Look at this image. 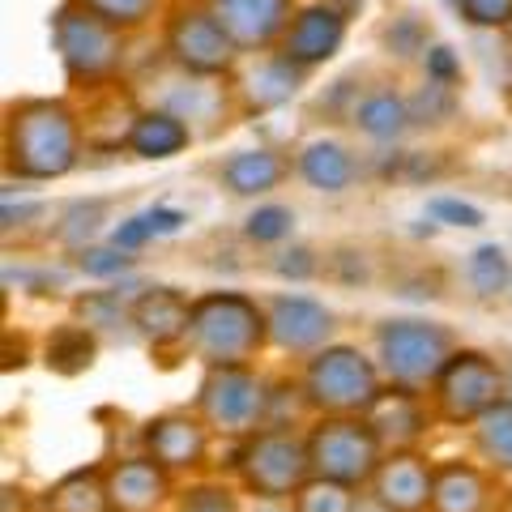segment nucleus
Segmentation results:
<instances>
[{"instance_id":"obj_27","label":"nucleus","mask_w":512,"mask_h":512,"mask_svg":"<svg viewBox=\"0 0 512 512\" xmlns=\"http://www.w3.org/2000/svg\"><path fill=\"white\" fill-rule=\"evenodd\" d=\"M43 512H111L107 504V466H82L60 474L39 500Z\"/></svg>"},{"instance_id":"obj_7","label":"nucleus","mask_w":512,"mask_h":512,"mask_svg":"<svg viewBox=\"0 0 512 512\" xmlns=\"http://www.w3.org/2000/svg\"><path fill=\"white\" fill-rule=\"evenodd\" d=\"M274 384L252 367H205L192 410L205 419L214 436L248 440L261 427H269V410H274Z\"/></svg>"},{"instance_id":"obj_33","label":"nucleus","mask_w":512,"mask_h":512,"mask_svg":"<svg viewBox=\"0 0 512 512\" xmlns=\"http://www.w3.org/2000/svg\"><path fill=\"white\" fill-rule=\"evenodd\" d=\"M171 512H244L239 504V491L231 483H218V478H197L184 491H175Z\"/></svg>"},{"instance_id":"obj_16","label":"nucleus","mask_w":512,"mask_h":512,"mask_svg":"<svg viewBox=\"0 0 512 512\" xmlns=\"http://www.w3.org/2000/svg\"><path fill=\"white\" fill-rule=\"evenodd\" d=\"M214 9V18L227 26V35L239 43V52H269L286 35V26L295 18V0H205Z\"/></svg>"},{"instance_id":"obj_9","label":"nucleus","mask_w":512,"mask_h":512,"mask_svg":"<svg viewBox=\"0 0 512 512\" xmlns=\"http://www.w3.org/2000/svg\"><path fill=\"white\" fill-rule=\"evenodd\" d=\"M303 436H308L312 474L346 483L355 491H367L380 461L389 457V448L376 436V427L367 423V414H320Z\"/></svg>"},{"instance_id":"obj_32","label":"nucleus","mask_w":512,"mask_h":512,"mask_svg":"<svg viewBox=\"0 0 512 512\" xmlns=\"http://www.w3.org/2000/svg\"><path fill=\"white\" fill-rule=\"evenodd\" d=\"M295 231V210L291 205H278V201H265L244 218V239L256 248H278L286 244Z\"/></svg>"},{"instance_id":"obj_23","label":"nucleus","mask_w":512,"mask_h":512,"mask_svg":"<svg viewBox=\"0 0 512 512\" xmlns=\"http://www.w3.org/2000/svg\"><path fill=\"white\" fill-rule=\"evenodd\" d=\"M291 163L269 150V146H248V150H235L218 163V184L231 192V197H269L282 180Z\"/></svg>"},{"instance_id":"obj_31","label":"nucleus","mask_w":512,"mask_h":512,"mask_svg":"<svg viewBox=\"0 0 512 512\" xmlns=\"http://www.w3.org/2000/svg\"><path fill=\"white\" fill-rule=\"evenodd\" d=\"M107 214H111V201H103V197L73 201L69 210L60 214V222H56V239H60V244L69 248L73 256H77V252H86V248L94 244V235L103 231Z\"/></svg>"},{"instance_id":"obj_18","label":"nucleus","mask_w":512,"mask_h":512,"mask_svg":"<svg viewBox=\"0 0 512 512\" xmlns=\"http://www.w3.org/2000/svg\"><path fill=\"white\" fill-rule=\"evenodd\" d=\"M188 316L192 299L175 286H141L133 299V333L154 350H171L188 342Z\"/></svg>"},{"instance_id":"obj_5","label":"nucleus","mask_w":512,"mask_h":512,"mask_svg":"<svg viewBox=\"0 0 512 512\" xmlns=\"http://www.w3.org/2000/svg\"><path fill=\"white\" fill-rule=\"evenodd\" d=\"M380 393V363L350 342H333L316 350L312 359H303L299 397L312 410V419H320V414H367L380 402Z\"/></svg>"},{"instance_id":"obj_29","label":"nucleus","mask_w":512,"mask_h":512,"mask_svg":"<svg viewBox=\"0 0 512 512\" xmlns=\"http://www.w3.org/2000/svg\"><path fill=\"white\" fill-rule=\"evenodd\" d=\"M470 448H474V461H483L491 474L512 478V402L508 397L470 427Z\"/></svg>"},{"instance_id":"obj_44","label":"nucleus","mask_w":512,"mask_h":512,"mask_svg":"<svg viewBox=\"0 0 512 512\" xmlns=\"http://www.w3.org/2000/svg\"><path fill=\"white\" fill-rule=\"evenodd\" d=\"M146 214H150V222H154L158 239H163V235H175V231H184V227H188V214H184V210H175V205H146Z\"/></svg>"},{"instance_id":"obj_24","label":"nucleus","mask_w":512,"mask_h":512,"mask_svg":"<svg viewBox=\"0 0 512 512\" xmlns=\"http://www.w3.org/2000/svg\"><path fill=\"white\" fill-rule=\"evenodd\" d=\"M350 124H355L367 141H376V146H393V141H402L414 128L410 99L393 86L355 94V103H350Z\"/></svg>"},{"instance_id":"obj_17","label":"nucleus","mask_w":512,"mask_h":512,"mask_svg":"<svg viewBox=\"0 0 512 512\" xmlns=\"http://www.w3.org/2000/svg\"><path fill=\"white\" fill-rule=\"evenodd\" d=\"M303 86H308V69H299V64L286 60L282 52H265L235 77V99L244 111L261 116V111L286 107Z\"/></svg>"},{"instance_id":"obj_34","label":"nucleus","mask_w":512,"mask_h":512,"mask_svg":"<svg viewBox=\"0 0 512 512\" xmlns=\"http://www.w3.org/2000/svg\"><path fill=\"white\" fill-rule=\"evenodd\" d=\"M359 500L363 495L355 487L333 483V478H312L286 508L291 512H359Z\"/></svg>"},{"instance_id":"obj_14","label":"nucleus","mask_w":512,"mask_h":512,"mask_svg":"<svg viewBox=\"0 0 512 512\" xmlns=\"http://www.w3.org/2000/svg\"><path fill=\"white\" fill-rule=\"evenodd\" d=\"M107 504L111 512H171L175 478L146 453L107 461Z\"/></svg>"},{"instance_id":"obj_6","label":"nucleus","mask_w":512,"mask_h":512,"mask_svg":"<svg viewBox=\"0 0 512 512\" xmlns=\"http://www.w3.org/2000/svg\"><path fill=\"white\" fill-rule=\"evenodd\" d=\"M52 43L60 56V69L77 90L111 86L124 64V30L103 22L99 13L82 9L77 0H60L52 13Z\"/></svg>"},{"instance_id":"obj_42","label":"nucleus","mask_w":512,"mask_h":512,"mask_svg":"<svg viewBox=\"0 0 512 512\" xmlns=\"http://www.w3.org/2000/svg\"><path fill=\"white\" fill-rule=\"evenodd\" d=\"M154 239H158V231H154V222H150L146 210L120 218V222H116V231H111V244L124 248V252H141L146 244H154Z\"/></svg>"},{"instance_id":"obj_26","label":"nucleus","mask_w":512,"mask_h":512,"mask_svg":"<svg viewBox=\"0 0 512 512\" xmlns=\"http://www.w3.org/2000/svg\"><path fill=\"white\" fill-rule=\"evenodd\" d=\"M192 128L175 116L167 107H146L141 111V120L133 128V137H128V150L137 158H146V163H167V158L184 154L192 146Z\"/></svg>"},{"instance_id":"obj_19","label":"nucleus","mask_w":512,"mask_h":512,"mask_svg":"<svg viewBox=\"0 0 512 512\" xmlns=\"http://www.w3.org/2000/svg\"><path fill=\"white\" fill-rule=\"evenodd\" d=\"M495 504H500V491L483 461H436L431 512H495Z\"/></svg>"},{"instance_id":"obj_41","label":"nucleus","mask_w":512,"mask_h":512,"mask_svg":"<svg viewBox=\"0 0 512 512\" xmlns=\"http://www.w3.org/2000/svg\"><path fill=\"white\" fill-rule=\"evenodd\" d=\"M427 214L431 222H444V227H483V210L461 197H431Z\"/></svg>"},{"instance_id":"obj_25","label":"nucleus","mask_w":512,"mask_h":512,"mask_svg":"<svg viewBox=\"0 0 512 512\" xmlns=\"http://www.w3.org/2000/svg\"><path fill=\"white\" fill-rule=\"evenodd\" d=\"M154 107L175 111V116L192 128V137L201 133L197 120H210L214 133L227 124V120H222V116H227V90H222L218 77H188V73H180V86L163 90V99H158Z\"/></svg>"},{"instance_id":"obj_21","label":"nucleus","mask_w":512,"mask_h":512,"mask_svg":"<svg viewBox=\"0 0 512 512\" xmlns=\"http://www.w3.org/2000/svg\"><path fill=\"white\" fill-rule=\"evenodd\" d=\"M295 175L312 192L342 197V192H350L355 180H359V158L338 137H312V141H303V146L295 150Z\"/></svg>"},{"instance_id":"obj_20","label":"nucleus","mask_w":512,"mask_h":512,"mask_svg":"<svg viewBox=\"0 0 512 512\" xmlns=\"http://www.w3.org/2000/svg\"><path fill=\"white\" fill-rule=\"evenodd\" d=\"M141 111L146 107H137V99L128 90H120V82L90 90L86 111H77V116H82L86 146L90 150H120V146H128V137H133Z\"/></svg>"},{"instance_id":"obj_13","label":"nucleus","mask_w":512,"mask_h":512,"mask_svg":"<svg viewBox=\"0 0 512 512\" xmlns=\"http://www.w3.org/2000/svg\"><path fill=\"white\" fill-rule=\"evenodd\" d=\"M431 487H436V461L423 448H402L380 461L367 495L384 512H431Z\"/></svg>"},{"instance_id":"obj_43","label":"nucleus","mask_w":512,"mask_h":512,"mask_svg":"<svg viewBox=\"0 0 512 512\" xmlns=\"http://www.w3.org/2000/svg\"><path fill=\"white\" fill-rule=\"evenodd\" d=\"M316 252L312 248H303V244H291V248H282L274 261H269V269H274L278 278H291V282H308L316 274Z\"/></svg>"},{"instance_id":"obj_3","label":"nucleus","mask_w":512,"mask_h":512,"mask_svg":"<svg viewBox=\"0 0 512 512\" xmlns=\"http://www.w3.org/2000/svg\"><path fill=\"white\" fill-rule=\"evenodd\" d=\"M231 474L261 504H291L312 483L308 436L295 427H261L248 440H235Z\"/></svg>"},{"instance_id":"obj_15","label":"nucleus","mask_w":512,"mask_h":512,"mask_svg":"<svg viewBox=\"0 0 512 512\" xmlns=\"http://www.w3.org/2000/svg\"><path fill=\"white\" fill-rule=\"evenodd\" d=\"M342 43H346V9H338L333 0H312V5H303L291 18L278 52L312 73L316 64L338 56Z\"/></svg>"},{"instance_id":"obj_45","label":"nucleus","mask_w":512,"mask_h":512,"mask_svg":"<svg viewBox=\"0 0 512 512\" xmlns=\"http://www.w3.org/2000/svg\"><path fill=\"white\" fill-rule=\"evenodd\" d=\"M22 495H26L22 487H13V483H9V487H5V512H26V500H22Z\"/></svg>"},{"instance_id":"obj_12","label":"nucleus","mask_w":512,"mask_h":512,"mask_svg":"<svg viewBox=\"0 0 512 512\" xmlns=\"http://www.w3.org/2000/svg\"><path fill=\"white\" fill-rule=\"evenodd\" d=\"M265 325H269V346L274 350H282L291 359H312L316 350L333 346L338 316L312 295L282 291L265 299Z\"/></svg>"},{"instance_id":"obj_37","label":"nucleus","mask_w":512,"mask_h":512,"mask_svg":"<svg viewBox=\"0 0 512 512\" xmlns=\"http://www.w3.org/2000/svg\"><path fill=\"white\" fill-rule=\"evenodd\" d=\"M384 43H389V52L402 56V60L419 56V52H427V47H431L427 43V26H423L419 13H397L393 26L384 30Z\"/></svg>"},{"instance_id":"obj_28","label":"nucleus","mask_w":512,"mask_h":512,"mask_svg":"<svg viewBox=\"0 0 512 512\" xmlns=\"http://www.w3.org/2000/svg\"><path fill=\"white\" fill-rule=\"evenodd\" d=\"M94 359H99V333L86 329L82 320H69V325L52 329L43 342V363L56 376H82L94 367Z\"/></svg>"},{"instance_id":"obj_4","label":"nucleus","mask_w":512,"mask_h":512,"mask_svg":"<svg viewBox=\"0 0 512 512\" xmlns=\"http://www.w3.org/2000/svg\"><path fill=\"white\" fill-rule=\"evenodd\" d=\"M453 329L427 316H384L372 329V359L380 363L384 384L410 393H427L440 367L453 359Z\"/></svg>"},{"instance_id":"obj_48","label":"nucleus","mask_w":512,"mask_h":512,"mask_svg":"<svg viewBox=\"0 0 512 512\" xmlns=\"http://www.w3.org/2000/svg\"><path fill=\"white\" fill-rule=\"evenodd\" d=\"M508 35H512V26H508Z\"/></svg>"},{"instance_id":"obj_46","label":"nucleus","mask_w":512,"mask_h":512,"mask_svg":"<svg viewBox=\"0 0 512 512\" xmlns=\"http://www.w3.org/2000/svg\"><path fill=\"white\" fill-rule=\"evenodd\" d=\"M495 512H512V491L500 495V504H495Z\"/></svg>"},{"instance_id":"obj_1","label":"nucleus","mask_w":512,"mask_h":512,"mask_svg":"<svg viewBox=\"0 0 512 512\" xmlns=\"http://www.w3.org/2000/svg\"><path fill=\"white\" fill-rule=\"evenodd\" d=\"M86 150L82 116L64 99H18L5 107V171L22 184L64 180Z\"/></svg>"},{"instance_id":"obj_47","label":"nucleus","mask_w":512,"mask_h":512,"mask_svg":"<svg viewBox=\"0 0 512 512\" xmlns=\"http://www.w3.org/2000/svg\"><path fill=\"white\" fill-rule=\"evenodd\" d=\"M508 402H512V367H508Z\"/></svg>"},{"instance_id":"obj_2","label":"nucleus","mask_w":512,"mask_h":512,"mask_svg":"<svg viewBox=\"0 0 512 512\" xmlns=\"http://www.w3.org/2000/svg\"><path fill=\"white\" fill-rule=\"evenodd\" d=\"M265 346V303L244 291H205L192 299L184 350H192L201 367H252Z\"/></svg>"},{"instance_id":"obj_35","label":"nucleus","mask_w":512,"mask_h":512,"mask_svg":"<svg viewBox=\"0 0 512 512\" xmlns=\"http://www.w3.org/2000/svg\"><path fill=\"white\" fill-rule=\"evenodd\" d=\"M77 5L90 9V13H99L103 22H111L116 30H124V35H128V30L146 26L163 0H77Z\"/></svg>"},{"instance_id":"obj_8","label":"nucleus","mask_w":512,"mask_h":512,"mask_svg":"<svg viewBox=\"0 0 512 512\" xmlns=\"http://www.w3.org/2000/svg\"><path fill=\"white\" fill-rule=\"evenodd\" d=\"M508 397V372L487 350L457 346L453 359L440 367V376L427 389L431 419L448 427H474L487 410H495Z\"/></svg>"},{"instance_id":"obj_39","label":"nucleus","mask_w":512,"mask_h":512,"mask_svg":"<svg viewBox=\"0 0 512 512\" xmlns=\"http://www.w3.org/2000/svg\"><path fill=\"white\" fill-rule=\"evenodd\" d=\"M453 111H457L453 90L431 86V82L410 99V116H414V124H444L448 116H453Z\"/></svg>"},{"instance_id":"obj_36","label":"nucleus","mask_w":512,"mask_h":512,"mask_svg":"<svg viewBox=\"0 0 512 512\" xmlns=\"http://www.w3.org/2000/svg\"><path fill=\"white\" fill-rule=\"evenodd\" d=\"M133 265H137V256L116 248V244H90L86 252H77V269H82L86 278H99V282L124 278Z\"/></svg>"},{"instance_id":"obj_30","label":"nucleus","mask_w":512,"mask_h":512,"mask_svg":"<svg viewBox=\"0 0 512 512\" xmlns=\"http://www.w3.org/2000/svg\"><path fill=\"white\" fill-rule=\"evenodd\" d=\"M466 282L478 299H500L512 286V261L500 244H478L466 256Z\"/></svg>"},{"instance_id":"obj_11","label":"nucleus","mask_w":512,"mask_h":512,"mask_svg":"<svg viewBox=\"0 0 512 512\" xmlns=\"http://www.w3.org/2000/svg\"><path fill=\"white\" fill-rule=\"evenodd\" d=\"M210 448H214V431L205 427L197 410H163L141 423V453L158 461L171 478L201 474L210 466Z\"/></svg>"},{"instance_id":"obj_40","label":"nucleus","mask_w":512,"mask_h":512,"mask_svg":"<svg viewBox=\"0 0 512 512\" xmlns=\"http://www.w3.org/2000/svg\"><path fill=\"white\" fill-rule=\"evenodd\" d=\"M423 73H427L431 86L453 90V86L461 82V56H457L448 43H431L427 52H423Z\"/></svg>"},{"instance_id":"obj_10","label":"nucleus","mask_w":512,"mask_h":512,"mask_svg":"<svg viewBox=\"0 0 512 512\" xmlns=\"http://www.w3.org/2000/svg\"><path fill=\"white\" fill-rule=\"evenodd\" d=\"M163 52L180 73L218 77V82L235 77L239 60H244L239 43L227 35V26L214 18V9L205 5V0H184V5L171 13L167 30H163Z\"/></svg>"},{"instance_id":"obj_22","label":"nucleus","mask_w":512,"mask_h":512,"mask_svg":"<svg viewBox=\"0 0 512 512\" xmlns=\"http://www.w3.org/2000/svg\"><path fill=\"white\" fill-rule=\"evenodd\" d=\"M367 423L376 427V436L384 440L389 453H402V448H419L423 431L431 423V406L427 393H410V389H393L384 384L380 402L367 410Z\"/></svg>"},{"instance_id":"obj_38","label":"nucleus","mask_w":512,"mask_h":512,"mask_svg":"<svg viewBox=\"0 0 512 512\" xmlns=\"http://www.w3.org/2000/svg\"><path fill=\"white\" fill-rule=\"evenodd\" d=\"M457 18L474 30H508L512 26V0H453Z\"/></svg>"}]
</instances>
